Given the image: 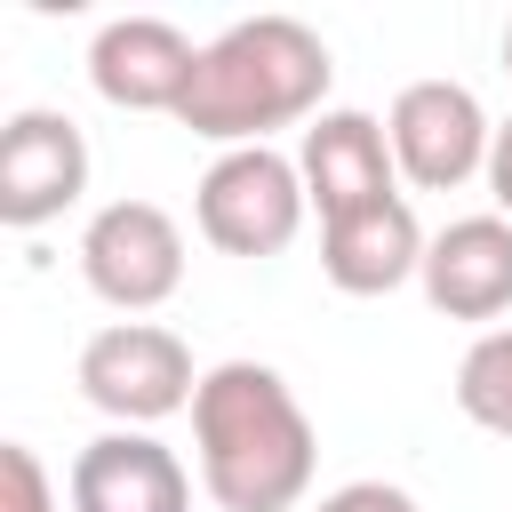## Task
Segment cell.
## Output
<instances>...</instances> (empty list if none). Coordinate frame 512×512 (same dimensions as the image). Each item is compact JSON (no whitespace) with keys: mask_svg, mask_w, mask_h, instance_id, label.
I'll return each mask as SVG.
<instances>
[{"mask_svg":"<svg viewBox=\"0 0 512 512\" xmlns=\"http://www.w3.org/2000/svg\"><path fill=\"white\" fill-rule=\"evenodd\" d=\"M192 456L216 512H296L320 432L272 360H216L192 392Z\"/></svg>","mask_w":512,"mask_h":512,"instance_id":"6da1fadb","label":"cell"},{"mask_svg":"<svg viewBox=\"0 0 512 512\" xmlns=\"http://www.w3.org/2000/svg\"><path fill=\"white\" fill-rule=\"evenodd\" d=\"M336 80V56L312 24L296 16H248L200 48V72L176 104V120L224 152L272 144L296 120H320V96Z\"/></svg>","mask_w":512,"mask_h":512,"instance_id":"7a4b0ae2","label":"cell"},{"mask_svg":"<svg viewBox=\"0 0 512 512\" xmlns=\"http://www.w3.org/2000/svg\"><path fill=\"white\" fill-rule=\"evenodd\" d=\"M304 168L272 144H240V152H216L208 176L192 184V224L208 248L224 256H280L296 232H304Z\"/></svg>","mask_w":512,"mask_h":512,"instance_id":"3957f363","label":"cell"},{"mask_svg":"<svg viewBox=\"0 0 512 512\" xmlns=\"http://www.w3.org/2000/svg\"><path fill=\"white\" fill-rule=\"evenodd\" d=\"M192 344L160 320H112L80 344V400L112 416V432H152L160 416L192 408Z\"/></svg>","mask_w":512,"mask_h":512,"instance_id":"277c9868","label":"cell"},{"mask_svg":"<svg viewBox=\"0 0 512 512\" xmlns=\"http://www.w3.org/2000/svg\"><path fill=\"white\" fill-rule=\"evenodd\" d=\"M80 280L112 312H160L184 288V224L160 200H104L80 232Z\"/></svg>","mask_w":512,"mask_h":512,"instance_id":"5b68a950","label":"cell"},{"mask_svg":"<svg viewBox=\"0 0 512 512\" xmlns=\"http://www.w3.org/2000/svg\"><path fill=\"white\" fill-rule=\"evenodd\" d=\"M384 136H392V168L416 192H456V184L488 176L496 120L480 112V96L464 80H408L384 112Z\"/></svg>","mask_w":512,"mask_h":512,"instance_id":"8992f818","label":"cell"},{"mask_svg":"<svg viewBox=\"0 0 512 512\" xmlns=\"http://www.w3.org/2000/svg\"><path fill=\"white\" fill-rule=\"evenodd\" d=\"M80 192H88V136L48 104L8 112V128H0V224L8 232H40Z\"/></svg>","mask_w":512,"mask_h":512,"instance_id":"52a82bcc","label":"cell"},{"mask_svg":"<svg viewBox=\"0 0 512 512\" xmlns=\"http://www.w3.org/2000/svg\"><path fill=\"white\" fill-rule=\"evenodd\" d=\"M192 72H200V48L168 16H112L88 40V80L120 112H176Z\"/></svg>","mask_w":512,"mask_h":512,"instance_id":"ba28073f","label":"cell"},{"mask_svg":"<svg viewBox=\"0 0 512 512\" xmlns=\"http://www.w3.org/2000/svg\"><path fill=\"white\" fill-rule=\"evenodd\" d=\"M424 248L432 240H424V224H416V208L400 192L320 224V272H328L336 296H392V288H408L424 272Z\"/></svg>","mask_w":512,"mask_h":512,"instance_id":"9c48e42d","label":"cell"},{"mask_svg":"<svg viewBox=\"0 0 512 512\" xmlns=\"http://www.w3.org/2000/svg\"><path fill=\"white\" fill-rule=\"evenodd\" d=\"M424 304L448 320H504L512 312V216H456L424 248Z\"/></svg>","mask_w":512,"mask_h":512,"instance_id":"30bf717a","label":"cell"},{"mask_svg":"<svg viewBox=\"0 0 512 512\" xmlns=\"http://www.w3.org/2000/svg\"><path fill=\"white\" fill-rule=\"evenodd\" d=\"M72 512H192V472L152 432H96L72 456Z\"/></svg>","mask_w":512,"mask_h":512,"instance_id":"8fae6325","label":"cell"},{"mask_svg":"<svg viewBox=\"0 0 512 512\" xmlns=\"http://www.w3.org/2000/svg\"><path fill=\"white\" fill-rule=\"evenodd\" d=\"M296 168H304V192H312L320 224L392 200V176H400L392 168V136L368 112H320L304 128V144H296Z\"/></svg>","mask_w":512,"mask_h":512,"instance_id":"7c38bea8","label":"cell"},{"mask_svg":"<svg viewBox=\"0 0 512 512\" xmlns=\"http://www.w3.org/2000/svg\"><path fill=\"white\" fill-rule=\"evenodd\" d=\"M456 408H464L480 432L512 440V328L472 336V352L456 360Z\"/></svg>","mask_w":512,"mask_h":512,"instance_id":"4fadbf2b","label":"cell"},{"mask_svg":"<svg viewBox=\"0 0 512 512\" xmlns=\"http://www.w3.org/2000/svg\"><path fill=\"white\" fill-rule=\"evenodd\" d=\"M0 480H8V512H56V480H48V464L24 440L0 448Z\"/></svg>","mask_w":512,"mask_h":512,"instance_id":"5bb4252c","label":"cell"},{"mask_svg":"<svg viewBox=\"0 0 512 512\" xmlns=\"http://www.w3.org/2000/svg\"><path fill=\"white\" fill-rule=\"evenodd\" d=\"M312 512H416V496L392 488V480H344V488H328Z\"/></svg>","mask_w":512,"mask_h":512,"instance_id":"9a60e30c","label":"cell"},{"mask_svg":"<svg viewBox=\"0 0 512 512\" xmlns=\"http://www.w3.org/2000/svg\"><path fill=\"white\" fill-rule=\"evenodd\" d=\"M488 192H496V216H512V120H496V144H488Z\"/></svg>","mask_w":512,"mask_h":512,"instance_id":"2e32d148","label":"cell"},{"mask_svg":"<svg viewBox=\"0 0 512 512\" xmlns=\"http://www.w3.org/2000/svg\"><path fill=\"white\" fill-rule=\"evenodd\" d=\"M504 72H512V24H504Z\"/></svg>","mask_w":512,"mask_h":512,"instance_id":"e0dca14e","label":"cell"}]
</instances>
